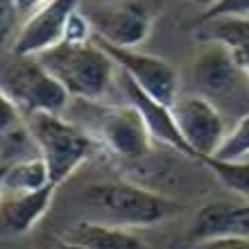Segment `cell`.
Here are the masks:
<instances>
[{
    "mask_svg": "<svg viewBox=\"0 0 249 249\" xmlns=\"http://www.w3.org/2000/svg\"><path fill=\"white\" fill-rule=\"evenodd\" d=\"M66 118H71L84 131H89L102 147V152L123 161L145 159L154 143L141 113L129 102L109 105L91 100H71Z\"/></svg>",
    "mask_w": 249,
    "mask_h": 249,
    "instance_id": "obj_1",
    "label": "cell"
},
{
    "mask_svg": "<svg viewBox=\"0 0 249 249\" xmlns=\"http://www.w3.org/2000/svg\"><path fill=\"white\" fill-rule=\"evenodd\" d=\"M36 59L53 72L72 100L107 102L113 82H118V66L95 39L91 43L61 41Z\"/></svg>",
    "mask_w": 249,
    "mask_h": 249,
    "instance_id": "obj_2",
    "label": "cell"
},
{
    "mask_svg": "<svg viewBox=\"0 0 249 249\" xmlns=\"http://www.w3.org/2000/svg\"><path fill=\"white\" fill-rule=\"evenodd\" d=\"M86 204L100 222L124 229H147L177 217L184 206L168 195L131 181H105L86 190Z\"/></svg>",
    "mask_w": 249,
    "mask_h": 249,
    "instance_id": "obj_3",
    "label": "cell"
},
{
    "mask_svg": "<svg viewBox=\"0 0 249 249\" xmlns=\"http://www.w3.org/2000/svg\"><path fill=\"white\" fill-rule=\"evenodd\" d=\"M27 124L54 186L68 181L86 161H91L98 152H102V147L89 131H84L66 116L34 113L27 116Z\"/></svg>",
    "mask_w": 249,
    "mask_h": 249,
    "instance_id": "obj_4",
    "label": "cell"
},
{
    "mask_svg": "<svg viewBox=\"0 0 249 249\" xmlns=\"http://www.w3.org/2000/svg\"><path fill=\"white\" fill-rule=\"evenodd\" d=\"M0 95L12 100L25 116L34 113L66 116L72 100L36 57H16L5 66Z\"/></svg>",
    "mask_w": 249,
    "mask_h": 249,
    "instance_id": "obj_5",
    "label": "cell"
},
{
    "mask_svg": "<svg viewBox=\"0 0 249 249\" xmlns=\"http://www.w3.org/2000/svg\"><path fill=\"white\" fill-rule=\"evenodd\" d=\"M86 16L95 39L124 50H138L154 27V12L145 0H105Z\"/></svg>",
    "mask_w": 249,
    "mask_h": 249,
    "instance_id": "obj_6",
    "label": "cell"
},
{
    "mask_svg": "<svg viewBox=\"0 0 249 249\" xmlns=\"http://www.w3.org/2000/svg\"><path fill=\"white\" fill-rule=\"evenodd\" d=\"M177 118L179 131L188 147L193 150L197 161L206 157H215L220 145L229 134V127L224 123L222 111L211 98L202 93H193L179 98L172 107Z\"/></svg>",
    "mask_w": 249,
    "mask_h": 249,
    "instance_id": "obj_7",
    "label": "cell"
},
{
    "mask_svg": "<svg viewBox=\"0 0 249 249\" xmlns=\"http://www.w3.org/2000/svg\"><path fill=\"white\" fill-rule=\"evenodd\" d=\"M98 43L116 61L118 71L124 72L134 84L141 86L145 93H150L159 102L175 107V102L179 100V75L170 61L161 59L157 54L141 53V50L113 48L109 43H102V41H98Z\"/></svg>",
    "mask_w": 249,
    "mask_h": 249,
    "instance_id": "obj_8",
    "label": "cell"
},
{
    "mask_svg": "<svg viewBox=\"0 0 249 249\" xmlns=\"http://www.w3.org/2000/svg\"><path fill=\"white\" fill-rule=\"evenodd\" d=\"M82 0H50L30 14L20 25L12 53L16 57H39L64 41L71 16L79 9Z\"/></svg>",
    "mask_w": 249,
    "mask_h": 249,
    "instance_id": "obj_9",
    "label": "cell"
},
{
    "mask_svg": "<svg viewBox=\"0 0 249 249\" xmlns=\"http://www.w3.org/2000/svg\"><path fill=\"white\" fill-rule=\"evenodd\" d=\"M118 86L124 95V102H129L131 107H136V111L141 113L145 127L150 131V136L154 143H161L170 150L179 152L188 159H195L193 150L188 147V143L184 141L181 131H179L177 118H175V111L172 107L159 102L157 98H152L150 93H145L141 86H136L124 72L118 71Z\"/></svg>",
    "mask_w": 249,
    "mask_h": 249,
    "instance_id": "obj_10",
    "label": "cell"
},
{
    "mask_svg": "<svg viewBox=\"0 0 249 249\" xmlns=\"http://www.w3.org/2000/svg\"><path fill=\"white\" fill-rule=\"evenodd\" d=\"M193 84L206 98H224L236 91L240 82H247L229 50L215 41H199V50L190 66Z\"/></svg>",
    "mask_w": 249,
    "mask_h": 249,
    "instance_id": "obj_11",
    "label": "cell"
},
{
    "mask_svg": "<svg viewBox=\"0 0 249 249\" xmlns=\"http://www.w3.org/2000/svg\"><path fill=\"white\" fill-rule=\"evenodd\" d=\"M249 231V202H211L195 213L188 236L193 243H206L213 238L240 236Z\"/></svg>",
    "mask_w": 249,
    "mask_h": 249,
    "instance_id": "obj_12",
    "label": "cell"
},
{
    "mask_svg": "<svg viewBox=\"0 0 249 249\" xmlns=\"http://www.w3.org/2000/svg\"><path fill=\"white\" fill-rule=\"evenodd\" d=\"M59 186H48L36 193H18V195H2L0 199V215H2V233L9 238L25 236L43 220Z\"/></svg>",
    "mask_w": 249,
    "mask_h": 249,
    "instance_id": "obj_13",
    "label": "cell"
},
{
    "mask_svg": "<svg viewBox=\"0 0 249 249\" xmlns=\"http://www.w3.org/2000/svg\"><path fill=\"white\" fill-rule=\"evenodd\" d=\"M64 240L84 245L89 249H150L134 229H124L100 220H82L66 231Z\"/></svg>",
    "mask_w": 249,
    "mask_h": 249,
    "instance_id": "obj_14",
    "label": "cell"
},
{
    "mask_svg": "<svg viewBox=\"0 0 249 249\" xmlns=\"http://www.w3.org/2000/svg\"><path fill=\"white\" fill-rule=\"evenodd\" d=\"M197 39L215 41L229 50L249 82V18H215L197 25Z\"/></svg>",
    "mask_w": 249,
    "mask_h": 249,
    "instance_id": "obj_15",
    "label": "cell"
},
{
    "mask_svg": "<svg viewBox=\"0 0 249 249\" xmlns=\"http://www.w3.org/2000/svg\"><path fill=\"white\" fill-rule=\"evenodd\" d=\"M2 195H18V193H36L48 186H53L50 170L41 157L16 161V163L2 165Z\"/></svg>",
    "mask_w": 249,
    "mask_h": 249,
    "instance_id": "obj_16",
    "label": "cell"
},
{
    "mask_svg": "<svg viewBox=\"0 0 249 249\" xmlns=\"http://www.w3.org/2000/svg\"><path fill=\"white\" fill-rule=\"evenodd\" d=\"M199 163L209 168L224 188L233 193L238 199L249 202V159L247 161H222L215 157H206Z\"/></svg>",
    "mask_w": 249,
    "mask_h": 249,
    "instance_id": "obj_17",
    "label": "cell"
},
{
    "mask_svg": "<svg viewBox=\"0 0 249 249\" xmlns=\"http://www.w3.org/2000/svg\"><path fill=\"white\" fill-rule=\"evenodd\" d=\"M215 159H222V161H247L249 159V113L238 118V123L229 129Z\"/></svg>",
    "mask_w": 249,
    "mask_h": 249,
    "instance_id": "obj_18",
    "label": "cell"
},
{
    "mask_svg": "<svg viewBox=\"0 0 249 249\" xmlns=\"http://www.w3.org/2000/svg\"><path fill=\"white\" fill-rule=\"evenodd\" d=\"M215 18H249V0H217L215 5L195 18V25Z\"/></svg>",
    "mask_w": 249,
    "mask_h": 249,
    "instance_id": "obj_19",
    "label": "cell"
},
{
    "mask_svg": "<svg viewBox=\"0 0 249 249\" xmlns=\"http://www.w3.org/2000/svg\"><path fill=\"white\" fill-rule=\"evenodd\" d=\"M95 39L93 34V27H91V20L86 16V12H75L66 25V32H64V41L68 43H91Z\"/></svg>",
    "mask_w": 249,
    "mask_h": 249,
    "instance_id": "obj_20",
    "label": "cell"
},
{
    "mask_svg": "<svg viewBox=\"0 0 249 249\" xmlns=\"http://www.w3.org/2000/svg\"><path fill=\"white\" fill-rule=\"evenodd\" d=\"M195 249H249V233L213 238V240H206V243H197Z\"/></svg>",
    "mask_w": 249,
    "mask_h": 249,
    "instance_id": "obj_21",
    "label": "cell"
},
{
    "mask_svg": "<svg viewBox=\"0 0 249 249\" xmlns=\"http://www.w3.org/2000/svg\"><path fill=\"white\" fill-rule=\"evenodd\" d=\"M9 2H12L14 12L18 16H30V14H34L39 7H43L50 0H9Z\"/></svg>",
    "mask_w": 249,
    "mask_h": 249,
    "instance_id": "obj_22",
    "label": "cell"
},
{
    "mask_svg": "<svg viewBox=\"0 0 249 249\" xmlns=\"http://www.w3.org/2000/svg\"><path fill=\"white\" fill-rule=\"evenodd\" d=\"M193 5H197V7H202V12H206V9H211V7L215 5L217 0H190Z\"/></svg>",
    "mask_w": 249,
    "mask_h": 249,
    "instance_id": "obj_23",
    "label": "cell"
},
{
    "mask_svg": "<svg viewBox=\"0 0 249 249\" xmlns=\"http://www.w3.org/2000/svg\"><path fill=\"white\" fill-rule=\"evenodd\" d=\"M57 249H89V247H84V245L68 243V240H61V243H59V247H57Z\"/></svg>",
    "mask_w": 249,
    "mask_h": 249,
    "instance_id": "obj_24",
    "label": "cell"
}]
</instances>
